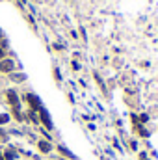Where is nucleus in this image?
I'll return each instance as SVG.
<instances>
[{
    "label": "nucleus",
    "mask_w": 158,
    "mask_h": 160,
    "mask_svg": "<svg viewBox=\"0 0 158 160\" xmlns=\"http://www.w3.org/2000/svg\"><path fill=\"white\" fill-rule=\"evenodd\" d=\"M138 119H140V123H147V121H149V116H147V114H141Z\"/></svg>",
    "instance_id": "14"
},
{
    "label": "nucleus",
    "mask_w": 158,
    "mask_h": 160,
    "mask_svg": "<svg viewBox=\"0 0 158 160\" xmlns=\"http://www.w3.org/2000/svg\"><path fill=\"white\" fill-rule=\"evenodd\" d=\"M136 128H138V132H140V136H143V138H149V132H147V130H145V128H143L141 125H138Z\"/></svg>",
    "instance_id": "11"
},
{
    "label": "nucleus",
    "mask_w": 158,
    "mask_h": 160,
    "mask_svg": "<svg viewBox=\"0 0 158 160\" xmlns=\"http://www.w3.org/2000/svg\"><path fill=\"white\" fill-rule=\"evenodd\" d=\"M58 153H60V155H63L67 160H77V155H75V153H71V151H69L65 145H62V143L58 145Z\"/></svg>",
    "instance_id": "6"
},
{
    "label": "nucleus",
    "mask_w": 158,
    "mask_h": 160,
    "mask_svg": "<svg viewBox=\"0 0 158 160\" xmlns=\"http://www.w3.org/2000/svg\"><path fill=\"white\" fill-rule=\"evenodd\" d=\"M4 58H7V56H6V48L0 47V60H4Z\"/></svg>",
    "instance_id": "16"
},
{
    "label": "nucleus",
    "mask_w": 158,
    "mask_h": 160,
    "mask_svg": "<svg viewBox=\"0 0 158 160\" xmlns=\"http://www.w3.org/2000/svg\"><path fill=\"white\" fill-rule=\"evenodd\" d=\"M26 101H28L32 112H39L41 108H43V102H41V99L36 93H26Z\"/></svg>",
    "instance_id": "2"
},
{
    "label": "nucleus",
    "mask_w": 158,
    "mask_h": 160,
    "mask_svg": "<svg viewBox=\"0 0 158 160\" xmlns=\"http://www.w3.org/2000/svg\"><path fill=\"white\" fill-rule=\"evenodd\" d=\"M11 80H13V82H24V80H26V75H22V73H19V75H11Z\"/></svg>",
    "instance_id": "10"
},
{
    "label": "nucleus",
    "mask_w": 158,
    "mask_h": 160,
    "mask_svg": "<svg viewBox=\"0 0 158 160\" xmlns=\"http://www.w3.org/2000/svg\"><path fill=\"white\" fill-rule=\"evenodd\" d=\"M41 134H43V138H45L47 142H50V140H52V136L48 134V130H47V128H41Z\"/></svg>",
    "instance_id": "13"
},
{
    "label": "nucleus",
    "mask_w": 158,
    "mask_h": 160,
    "mask_svg": "<svg viewBox=\"0 0 158 160\" xmlns=\"http://www.w3.org/2000/svg\"><path fill=\"white\" fill-rule=\"evenodd\" d=\"M6 123H9V116L7 114H0V127L6 125Z\"/></svg>",
    "instance_id": "12"
},
{
    "label": "nucleus",
    "mask_w": 158,
    "mask_h": 160,
    "mask_svg": "<svg viewBox=\"0 0 158 160\" xmlns=\"http://www.w3.org/2000/svg\"><path fill=\"white\" fill-rule=\"evenodd\" d=\"M2 36H4V34H2V28H0V41H2Z\"/></svg>",
    "instance_id": "19"
},
{
    "label": "nucleus",
    "mask_w": 158,
    "mask_h": 160,
    "mask_svg": "<svg viewBox=\"0 0 158 160\" xmlns=\"http://www.w3.org/2000/svg\"><path fill=\"white\" fill-rule=\"evenodd\" d=\"M15 71V62L11 58H4L0 60V73H6V75H11Z\"/></svg>",
    "instance_id": "4"
},
{
    "label": "nucleus",
    "mask_w": 158,
    "mask_h": 160,
    "mask_svg": "<svg viewBox=\"0 0 158 160\" xmlns=\"http://www.w3.org/2000/svg\"><path fill=\"white\" fill-rule=\"evenodd\" d=\"M37 149H39V153L47 155V153H50V151H52V143H50V142H47V140H39V142H37Z\"/></svg>",
    "instance_id": "5"
},
{
    "label": "nucleus",
    "mask_w": 158,
    "mask_h": 160,
    "mask_svg": "<svg viewBox=\"0 0 158 160\" xmlns=\"http://www.w3.org/2000/svg\"><path fill=\"white\" fill-rule=\"evenodd\" d=\"M0 140H2V142H6V140H7V136H6V132L2 130V127H0Z\"/></svg>",
    "instance_id": "15"
},
{
    "label": "nucleus",
    "mask_w": 158,
    "mask_h": 160,
    "mask_svg": "<svg viewBox=\"0 0 158 160\" xmlns=\"http://www.w3.org/2000/svg\"><path fill=\"white\" fill-rule=\"evenodd\" d=\"M140 160H147V155L145 153H140Z\"/></svg>",
    "instance_id": "18"
},
{
    "label": "nucleus",
    "mask_w": 158,
    "mask_h": 160,
    "mask_svg": "<svg viewBox=\"0 0 158 160\" xmlns=\"http://www.w3.org/2000/svg\"><path fill=\"white\" fill-rule=\"evenodd\" d=\"M0 160H4V157H2V151H0Z\"/></svg>",
    "instance_id": "20"
},
{
    "label": "nucleus",
    "mask_w": 158,
    "mask_h": 160,
    "mask_svg": "<svg viewBox=\"0 0 158 160\" xmlns=\"http://www.w3.org/2000/svg\"><path fill=\"white\" fill-rule=\"evenodd\" d=\"M11 116H13V118H15L17 121H24V119H22L24 116L21 114V110H15V108H11Z\"/></svg>",
    "instance_id": "9"
},
{
    "label": "nucleus",
    "mask_w": 158,
    "mask_h": 160,
    "mask_svg": "<svg viewBox=\"0 0 158 160\" xmlns=\"http://www.w3.org/2000/svg\"><path fill=\"white\" fill-rule=\"evenodd\" d=\"M26 118H28V119L32 121L34 125H39V114H37V112H32V110H28Z\"/></svg>",
    "instance_id": "8"
},
{
    "label": "nucleus",
    "mask_w": 158,
    "mask_h": 160,
    "mask_svg": "<svg viewBox=\"0 0 158 160\" xmlns=\"http://www.w3.org/2000/svg\"><path fill=\"white\" fill-rule=\"evenodd\" d=\"M54 75H56V80L62 78V77H60V69H54Z\"/></svg>",
    "instance_id": "17"
},
{
    "label": "nucleus",
    "mask_w": 158,
    "mask_h": 160,
    "mask_svg": "<svg viewBox=\"0 0 158 160\" xmlns=\"http://www.w3.org/2000/svg\"><path fill=\"white\" fill-rule=\"evenodd\" d=\"M2 157H4V160H15V151H13V147L4 149V151H2Z\"/></svg>",
    "instance_id": "7"
},
{
    "label": "nucleus",
    "mask_w": 158,
    "mask_h": 160,
    "mask_svg": "<svg viewBox=\"0 0 158 160\" xmlns=\"http://www.w3.org/2000/svg\"><path fill=\"white\" fill-rule=\"evenodd\" d=\"M62 160H67V158H62Z\"/></svg>",
    "instance_id": "21"
},
{
    "label": "nucleus",
    "mask_w": 158,
    "mask_h": 160,
    "mask_svg": "<svg viewBox=\"0 0 158 160\" xmlns=\"http://www.w3.org/2000/svg\"><path fill=\"white\" fill-rule=\"evenodd\" d=\"M6 99H7V102H9L11 108L21 110V99H19V95H17L15 89H7V91H6Z\"/></svg>",
    "instance_id": "1"
},
{
    "label": "nucleus",
    "mask_w": 158,
    "mask_h": 160,
    "mask_svg": "<svg viewBox=\"0 0 158 160\" xmlns=\"http://www.w3.org/2000/svg\"><path fill=\"white\" fill-rule=\"evenodd\" d=\"M37 114H39V123H43V127H45L47 130H52V128H54V125H52V119H50V114L47 112V108L43 106V108H41L39 112H37Z\"/></svg>",
    "instance_id": "3"
}]
</instances>
